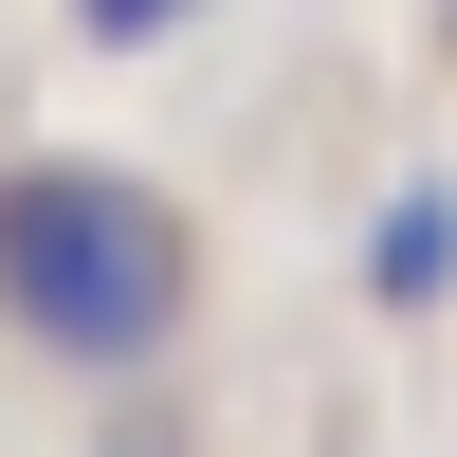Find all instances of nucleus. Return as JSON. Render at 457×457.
<instances>
[{
  "label": "nucleus",
  "instance_id": "f257e3e1",
  "mask_svg": "<svg viewBox=\"0 0 457 457\" xmlns=\"http://www.w3.org/2000/svg\"><path fill=\"white\" fill-rule=\"evenodd\" d=\"M183 293H202L183 202H146V183H110V165H19L0 183V329H19V348L146 366L183 329Z\"/></svg>",
  "mask_w": 457,
  "mask_h": 457
},
{
  "label": "nucleus",
  "instance_id": "f03ea898",
  "mask_svg": "<svg viewBox=\"0 0 457 457\" xmlns=\"http://www.w3.org/2000/svg\"><path fill=\"white\" fill-rule=\"evenodd\" d=\"M366 293H385V312H439V293H457V202H439V183H403V202H385Z\"/></svg>",
  "mask_w": 457,
  "mask_h": 457
},
{
  "label": "nucleus",
  "instance_id": "7ed1b4c3",
  "mask_svg": "<svg viewBox=\"0 0 457 457\" xmlns=\"http://www.w3.org/2000/svg\"><path fill=\"white\" fill-rule=\"evenodd\" d=\"M165 19H202V0H73V37H110V55H146Z\"/></svg>",
  "mask_w": 457,
  "mask_h": 457
}]
</instances>
